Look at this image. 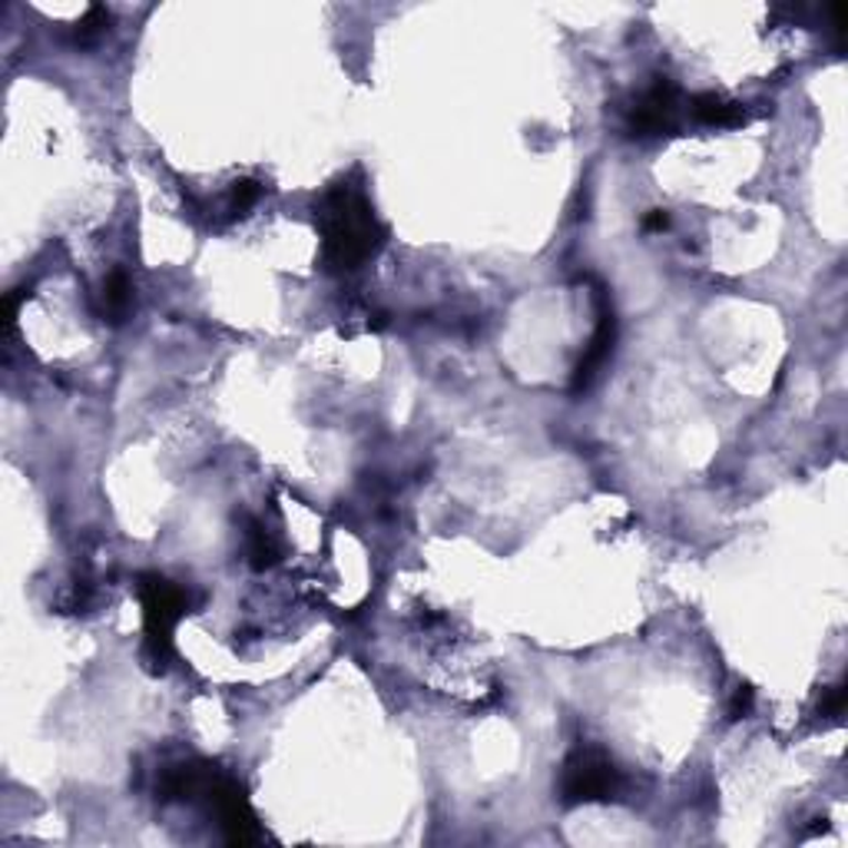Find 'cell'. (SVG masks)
<instances>
[{
	"instance_id": "cell-12",
	"label": "cell",
	"mask_w": 848,
	"mask_h": 848,
	"mask_svg": "<svg viewBox=\"0 0 848 848\" xmlns=\"http://www.w3.org/2000/svg\"><path fill=\"white\" fill-rule=\"evenodd\" d=\"M106 27H109V10L100 7V3H93V7L83 13V20L76 23V40H80V43H90V40H96Z\"/></svg>"
},
{
	"instance_id": "cell-1",
	"label": "cell",
	"mask_w": 848,
	"mask_h": 848,
	"mask_svg": "<svg viewBox=\"0 0 848 848\" xmlns=\"http://www.w3.org/2000/svg\"><path fill=\"white\" fill-rule=\"evenodd\" d=\"M315 222L322 229V259L332 272H355L385 242V226L375 219L368 199L348 182H338L322 196Z\"/></svg>"
},
{
	"instance_id": "cell-13",
	"label": "cell",
	"mask_w": 848,
	"mask_h": 848,
	"mask_svg": "<svg viewBox=\"0 0 848 848\" xmlns=\"http://www.w3.org/2000/svg\"><path fill=\"white\" fill-rule=\"evenodd\" d=\"M753 687H740L736 690V697H733V703H730V720L736 723V720H743V716H750V710H753Z\"/></svg>"
},
{
	"instance_id": "cell-6",
	"label": "cell",
	"mask_w": 848,
	"mask_h": 848,
	"mask_svg": "<svg viewBox=\"0 0 848 848\" xmlns=\"http://www.w3.org/2000/svg\"><path fill=\"white\" fill-rule=\"evenodd\" d=\"M219 766H209V763H176V766H166L163 776H159V786H156V799L159 803H196L202 799V793L209 789L212 776H216Z\"/></svg>"
},
{
	"instance_id": "cell-11",
	"label": "cell",
	"mask_w": 848,
	"mask_h": 848,
	"mask_svg": "<svg viewBox=\"0 0 848 848\" xmlns=\"http://www.w3.org/2000/svg\"><path fill=\"white\" fill-rule=\"evenodd\" d=\"M259 196H262V186H259L255 179H239V182H232V192H229V209H232V216H245V212L259 202Z\"/></svg>"
},
{
	"instance_id": "cell-7",
	"label": "cell",
	"mask_w": 848,
	"mask_h": 848,
	"mask_svg": "<svg viewBox=\"0 0 848 848\" xmlns=\"http://www.w3.org/2000/svg\"><path fill=\"white\" fill-rule=\"evenodd\" d=\"M614 345H617V318H614V308H600V322H597V332L584 352V358L577 362V371H574V391H587L594 385V378L600 375V368L610 362L614 355Z\"/></svg>"
},
{
	"instance_id": "cell-9",
	"label": "cell",
	"mask_w": 848,
	"mask_h": 848,
	"mask_svg": "<svg viewBox=\"0 0 848 848\" xmlns=\"http://www.w3.org/2000/svg\"><path fill=\"white\" fill-rule=\"evenodd\" d=\"M133 305V289H129V279L123 272H113L106 282H103V315L109 322H123L126 312Z\"/></svg>"
},
{
	"instance_id": "cell-8",
	"label": "cell",
	"mask_w": 848,
	"mask_h": 848,
	"mask_svg": "<svg viewBox=\"0 0 848 848\" xmlns=\"http://www.w3.org/2000/svg\"><path fill=\"white\" fill-rule=\"evenodd\" d=\"M693 116L703 123V126H743L750 119V109L746 103H736V100H726L720 93H697L693 103H690Z\"/></svg>"
},
{
	"instance_id": "cell-3",
	"label": "cell",
	"mask_w": 848,
	"mask_h": 848,
	"mask_svg": "<svg viewBox=\"0 0 848 848\" xmlns=\"http://www.w3.org/2000/svg\"><path fill=\"white\" fill-rule=\"evenodd\" d=\"M624 793V776L614 760L597 746H577L561 773V803L564 806H590L614 803Z\"/></svg>"
},
{
	"instance_id": "cell-2",
	"label": "cell",
	"mask_w": 848,
	"mask_h": 848,
	"mask_svg": "<svg viewBox=\"0 0 848 848\" xmlns=\"http://www.w3.org/2000/svg\"><path fill=\"white\" fill-rule=\"evenodd\" d=\"M136 594L143 600V660L163 673L172 660V630L189 610V594L163 574H139Z\"/></svg>"
},
{
	"instance_id": "cell-5",
	"label": "cell",
	"mask_w": 848,
	"mask_h": 848,
	"mask_svg": "<svg viewBox=\"0 0 848 848\" xmlns=\"http://www.w3.org/2000/svg\"><path fill=\"white\" fill-rule=\"evenodd\" d=\"M680 103V90L667 80L657 76L647 93L637 96V103L627 109V133L630 136H663L673 129V113Z\"/></svg>"
},
{
	"instance_id": "cell-4",
	"label": "cell",
	"mask_w": 848,
	"mask_h": 848,
	"mask_svg": "<svg viewBox=\"0 0 848 848\" xmlns=\"http://www.w3.org/2000/svg\"><path fill=\"white\" fill-rule=\"evenodd\" d=\"M202 803L216 816V823L222 829V839L229 846H255V842L265 839L262 829H259V819L249 806V796H245L242 783L226 776L222 770H216L209 789L202 793Z\"/></svg>"
},
{
	"instance_id": "cell-15",
	"label": "cell",
	"mask_w": 848,
	"mask_h": 848,
	"mask_svg": "<svg viewBox=\"0 0 848 848\" xmlns=\"http://www.w3.org/2000/svg\"><path fill=\"white\" fill-rule=\"evenodd\" d=\"M667 226H670V216L660 212V209H653V212L643 219V229H650V232H660V229H667Z\"/></svg>"
},
{
	"instance_id": "cell-14",
	"label": "cell",
	"mask_w": 848,
	"mask_h": 848,
	"mask_svg": "<svg viewBox=\"0 0 848 848\" xmlns=\"http://www.w3.org/2000/svg\"><path fill=\"white\" fill-rule=\"evenodd\" d=\"M846 687H833L826 697H823V703H819V713L823 716H839L842 710H846Z\"/></svg>"
},
{
	"instance_id": "cell-10",
	"label": "cell",
	"mask_w": 848,
	"mask_h": 848,
	"mask_svg": "<svg viewBox=\"0 0 848 848\" xmlns=\"http://www.w3.org/2000/svg\"><path fill=\"white\" fill-rule=\"evenodd\" d=\"M279 557H275V547H272V541L265 537V531L262 527H249V564L255 567V570H265V567H272Z\"/></svg>"
}]
</instances>
